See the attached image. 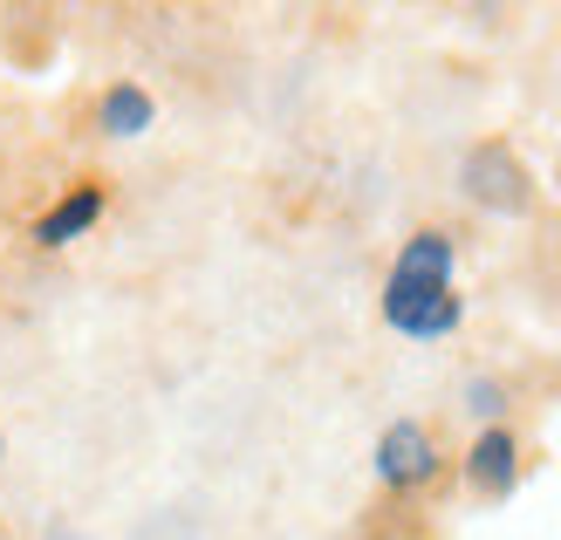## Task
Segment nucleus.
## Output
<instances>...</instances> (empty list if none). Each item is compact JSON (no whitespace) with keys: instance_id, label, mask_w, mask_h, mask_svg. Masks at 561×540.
<instances>
[{"instance_id":"9","label":"nucleus","mask_w":561,"mask_h":540,"mask_svg":"<svg viewBox=\"0 0 561 540\" xmlns=\"http://www.w3.org/2000/svg\"><path fill=\"white\" fill-rule=\"evenodd\" d=\"M0 451H8V445H0Z\"/></svg>"},{"instance_id":"6","label":"nucleus","mask_w":561,"mask_h":540,"mask_svg":"<svg viewBox=\"0 0 561 540\" xmlns=\"http://www.w3.org/2000/svg\"><path fill=\"white\" fill-rule=\"evenodd\" d=\"M151 117H158V103H151V90H137V82H110L96 96V130L103 137H145Z\"/></svg>"},{"instance_id":"1","label":"nucleus","mask_w":561,"mask_h":540,"mask_svg":"<svg viewBox=\"0 0 561 540\" xmlns=\"http://www.w3.org/2000/svg\"><path fill=\"white\" fill-rule=\"evenodd\" d=\"M383 322L404 343H445L466 322L459 301V240L445 226H425L398 246V261L383 274Z\"/></svg>"},{"instance_id":"4","label":"nucleus","mask_w":561,"mask_h":540,"mask_svg":"<svg viewBox=\"0 0 561 540\" xmlns=\"http://www.w3.org/2000/svg\"><path fill=\"white\" fill-rule=\"evenodd\" d=\"M466 486L486 499H514L520 486V438L507 424H480V438L466 445Z\"/></svg>"},{"instance_id":"5","label":"nucleus","mask_w":561,"mask_h":540,"mask_svg":"<svg viewBox=\"0 0 561 540\" xmlns=\"http://www.w3.org/2000/svg\"><path fill=\"white\" fill-rule=\"evenodd\" d=\"M103 206H110V192L96 185V179H82V185H69L62 198H55V206L35 219V246L42 253H55V246H69V240H82L90 233V226L103 219Z\"/></svg>"},{"instance_id":"7","label":"nucleus","mask_w":561,"mask_h":540,"mask_svg":"<svg viewBox=\"0 0 561 540\" xmlns=\"http://www.w3.org/2000/svg\"><path fill=\"white\" fill-rule=\"evenodd\" d=\"M466 411H472V417H486V424H500V417H507V383L472 377V383H466Z\"/></svg>"},{"instance_id":"8","label":"nucleus","mask_w":561,"mask_h":540,"mask_svg":"<svg viewBox=\"0 0 561 540\" xmlns=\"http://www.w3.org/2000/svg\"><path fill=\"white\" fill-rule=\"evenodd\" d=\"M48 540H82V533H76V527H55V533H48Z\"/></svg>"},{"instance_id":"2","label":"nucleus","mask_w":561,"mask_h":540,"mask_svg":"<svg viewBox=\"0 0 561 540\" xmlns=\"http://www.w3.org/2000/svg\"><path fill=\"white\" fill-rule=\"evenodd\" d=\"M370 472H377L383 493H417V486H432V479H438V438H432V424H417V417L383 424V438H377V451H370Z\"/></svg>"},{"instance_id":"3","label":"nucleus","mask_w":561,"mask_h":540,"mask_svg":"<svg viewBox=\"0 0 561 540\" xmlns=\"http://www.w3.org/2000/svg\"><path fill=\"white\" fill-rule=\"evenodd\" d=\"M459 185H466L472 206H486V212H500V219L527 212V198H535V192H527V164L500 145V137H493V145H472V151H466Z\"/></svg>"}]
</instances>
